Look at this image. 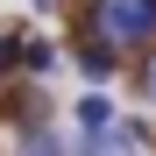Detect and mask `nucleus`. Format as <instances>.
<instances>
[{
	"mask_svg": "<svg viewBox=\"0 0 156 156\" xmlns=\"http://www.w3.org/2000/svg\"><path fill=\"white\" fill-rule=\"evenodd\" d=\"M85 29L114 50H142V43H156V0H99Z\"/></svg>",
	"mask_w": 156,
	"mask_h": 156,
	"instance_id": "f257e3e1",
	"label": "nucleus"
},
{
	"mask_svg": "<svg viewBox=\"0 0 156 156\" xmlns=\"http://www.w3.org/2000/svg\"><path fill=\"white\" fill-rule=\"evenodd\" d=\"M135 142H142L135 128H114V121H107V128H85L78 156H135Z\"/></svg>",
	"mask_w": 156,
	"mask_h": 156,
	"instance_id": "f03ea898",
	"label": "nucleus"
},
{
	"mask_svg": "<svg viewBox=\"0 0 156 156\" xmlns=\"http://www.w3.org/2000/svg\"><path fill=\"white\" fill-rule=\"evenodd\" d=\"M78 64H85V71H92V78H107V71H114V64H121V50H114V43H99V36H92V43H85V50H78Z\"/></svg>",
	"mask_w": 156,
	"mask_h": 156,
	"instance_id": "7ed1b4c3",
	"label": "nucleus"
},
{
	"mask_svg": "<svg viewBox=\"0 0 156 156\" xmlns=\"http://www.w3.org/2000/svg\"><path fill=\"white\" fill-rule=\"evenodd\" d=\"M107 121H114V107H107L99 92H92V99H78V128H107Z\"/></svg>",
	"mask_w": 156,
	"mask_h": 156,
	"instance_id": "20e7f679",
	"label": "nucleus"
},
{
	"mask_svg": "<svg viewBox=\"0 0 156 156\" xmlns=\"http://www.w3.org/2000/svg\"><path fill=\"white\" fill-rule=\"evenodd\" d=\"M135 85H142V99H149V107H156V50H149V57H142V71H135Z\"/></svg>",
	"mask_w": 156,
	"mask_h": 156,
	"instance_id": "39448f33",
	"label": "nucleus"
},
{
	"mask_svg": "<svg viewBox=\"0 0 156 156\" xmlns=\"http://www.w3.org/2000/svg\"><path fill=\"white\" fill-rule=\"evenodd\" d=\"M21 156H64V149H57V135H29V142H21Z\"/></svg>",
	"mask_w": 156,
	"mask_h": 156,
	"instance_id": "423d86ee",
	"label": "nucleus"
},
{
	"mask_svg": "<svg viewBox=\"0 0 156 156\" xmlns=\"http://www.w3.org/2000/svg\"><path fill=\"white\" fill-rule=\"evenodd\" d=\"M14 57H21V50H14V43H7V36H0V64H14Z\"/></svg>",
	"mask_w": 156,
	"mask_h": 156,
	"instance_id": "0eeeda50",
	"label": "nucleus"
}]
</instances>
